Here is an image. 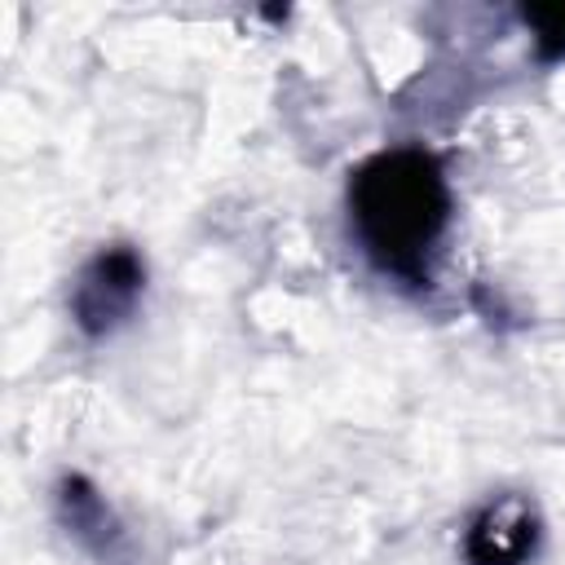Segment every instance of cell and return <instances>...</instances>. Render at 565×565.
<instances>
[{"label": "cell", "mask_w": 565, "mask_h": 565, "mask_svg": "<svg viewBox=\"0 0 565 565\" xmlns=\"http://www.w3.org/2000/svg\"><path fill=\"white\" fill-rule=\"evenodd\" d=\"M349 221L380 274L428 282V260L450 225V185L424 146L371 154L349 181Z\"/></svg>", "instance_id": "1"}, {"label": "cell", "mask_w": 565, "mask_h": 565, "mask_svg": "<svg viewBox=\"0 0 565 565\" xmlns=\"http://www.w3.org/2000/svg\"><path fill=\"white\" fill-rule=\"evenodd\" d=\"M141 287H146V265L132 247L115 243V247H102L84 274L75 278V291H71V318L79 322V331L88 335H106L115 331L132 305L141 300Z\"/></svg>", "instance_id": "2"}, {"label": "cell", "mask_w": 565, "mask_h": 565, "mask_svg": "<svg viewBox=\"0 0 565 565\" xmlns=\"http://www.w3.org/2000/svg\"><path fill=\"white\" fill-rule=\"evenodd\" d=\"M534 552H539V512L521 494L490 499L463 534L468 565H525Z\"/></svg>", "instance_id": "3"}, {"label": "cell", "mask_w": 565, "mask_h": 565, "mask_svg": "<svg viewBox=\"0 0 565 565\" xmlns=\"http://www.w3.org/2000/svg\"><path fill=\"white\" fill-rule=\"evenodd\" d=\"M521 18L534 26V44H539L543 62L565 57V4H534Z\"/></svg>", "instance_id": "4"}]
</instances>
